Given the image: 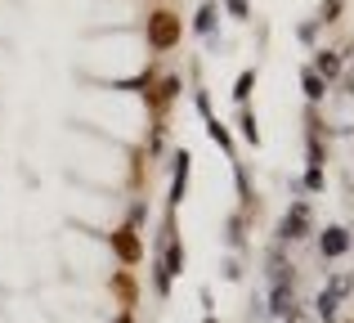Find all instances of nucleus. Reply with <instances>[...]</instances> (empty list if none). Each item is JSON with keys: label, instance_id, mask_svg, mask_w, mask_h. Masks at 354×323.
<instances>
[{"label": "nucleus", "instance_id": "obj_21", "mask_svg": "<svg viewBox=\"0 0 354 323\" xmlns=\"http://www.w3.org/2000/svg\"><path fill=\"white\" fill-rule=\"evenodd\" d=\"M220 9H225L229 18H238V23H247V14H251V0H225Z\"/></svg>", "mask_w": 354, "mask_h": 323}, {"label": "nucleus", "instance_id": "obj_4", "mask_svg": "<svg viewBox=\"0 0 354 323\" xmlns=\"http://www.w3.org/2000/svg\"><path fill=\"white\" fill-rule=\"evenodd\" d=\"M350 288H354L350 274H332V279L319 288V297H314V315H319L323 323H332V319H337V310H341V301L350 297Z\"/></svg>", "mask_w": 354, "mask_h": 323}, {"label": "nucleus", "instance_id": "obj_27", "mask_svg": "<svg viewBox=\"0 0 354 323\" xmlns=\"http://www.w3.org/2000/svg\"><path fill=\"white\" fill-rule=\"evenodd\" d=\"M202 323H220V319H216V315H207V319H202Z\"/></svg>", "mask_w": 354, "mask_h": 323}, {"label": "nucleus", "instance_id": "obj_16", "mask_svg": "<svg viewBox=\"0 0 354 323\" xmlns=\"http://www.w3.org/2000/svg\"><path fill=\"white\" fill-rule=\"evenodd\" d=\"M234 184H238V202H242L238 211H251V198H256V193H251V180H247V166L242 162H234Z\"/></svg>", "mask_w": 354, "mask_h": 323}, {"label": "nucleus", "instance_id": "obj_5", "mask_svg": "<svg viewBox=\"0 0 354 323\" xmlns=\"http://www.w3.org/2000/svg\"><path fill=\"white\" fill-rule=\"evenodd\" d=\"M189 175H193V153L175 149L171 153V193H166V211H180L184 193H189Z\"/></svg>", "mask_w": 354, "mask_h": 323}, {"label": "nucleus", "instance_id": "obj_24", "mask_svg": "<svg viewBox=\"0 0 354 323\" xmlns=\"http://www.w3.org/2000/svg\"><path fill=\"white\" fill-rule=\"evenodd\" d=\"M225 279H229V283H234V279H242V265H238V256H229V261H225Z\"/></svg>", "mask_w": 354, "mask_h": 323}, {"label": "nucleus", "instance_id": "obj_17", "mask_svg": "<svg viewBox=\"0 0 354 323\" xmlns=\"http://www.w3.org/2000/svg\"><path fill=\"white\" fill-rule=\"evenodd\" d=\"M323 189H328V175H323V166H305L301 193H323Z\"/></svg>", "mask_w": 354, "mask_h": 323}, {"label": "nucleus", "instance_id": "obj_15", "mask_svg": "<svg viewBox=\"0 0 354 323\" xmlns=\"http://www.w3.org/2000/svg\"><path fill=\"white\" fill-rule=\"evenodd\" d=\"M251 90H256V68H242L238 81H234V104H238V108L251 104Z\"/></svg>", "mask_w": 354, "mask_h": 323}, {"label": "nucleus", "instance_id": "obj_14", "mask_svg": "<svg viewBox=\"0 0 354 323\" xmlns=\"http://www.w3.org/2000/svg\"><path fill=\"white\" fill-rule=\"evenodd\" d=\"M225 238H229V247H234V252L247 247V211H234V216L225 220Z\"/></svg>", "mask_w": 354, "mask_h": 323}, {"label": "nucleus", "instance_id": "obj_11", "mask_svg": "<svg viewBox=\"0 0 354 323\" xmlns=\"http://www.w3.org/2000/svg\"><path fill=\"white\" fill-rule=\"evenodd\" d=\"M301 95H305V104H310V108H319L323 99H328V81H323L319 72L310 68V63L301 68Z\"/></svg>", "mask_w": 354, "mask_h": 323}, {"label": "nucleus", "instance_id": "obj_12", "mask_svg": "<svg viewBox=\"0 0 354 323\" xmlns=\"http://www.w3.org/2000/svg\"><path fill=\"white\" fill-rule=\"evenodd\" d=\"M108 292H113V297L121 301V306H135V274H130V270H117L113 274V279H108Z\"/></svg>", "mask_w": 354, "mask_h": 323}, {"label": "nucleus", "instance_id": "obj_2", "mask_svg": "<svg viewBox=\"0 0 354 323\" xmlns=\"http://www.w3.org/2000/svg\"><path fill=\"white\" fill-rule=\"evenodd\" d=\"M314 234V207L305 198H292L283 211V220H278V243H305V238Z\"/></svg>", "mask_w": 354, "mask_h": 323}, {"label": "nucleus", "instance_id": "obj_25", "mask_svg": "<svg viewBox=\"0 0 354 323\" xmlns=\"http://www.w3.org/2000/svg\"><path fill=\"white\" fill-rule=\"evenodd\" d=\"M341 90H346V95L354 99V72H341Z\"/></svg>", "mask_w": 354, "mask_h": 323}, {"label": "nucleus", "instance_id": "obj_26", "mask_svg": "<svg viewBox=\"0 0 354 323\" xmlns=\"http://www.w3.org/2000/svg\"><path fill=\"white\" fill-rule=\"evenodd\" d=\"M113 323H135V319H130V315H117V319H113Z\"/></svg>", "mask_w": 354, "mask_h": 323}, {"label": "nucleus", "instance_id": "obj_9", "mask_svg": "<svg viewBox=\"0 0 354 323\" xmlns=\"http://www.w3.org/2000/svg\"><path fill=\"white\" fill-rule=\"evenodd\" d=\"M220 14H225V9H220V0H202L198 14H193V32L211 41V36H216V27H220Z\"/></svg>", "mask_w": 354, "mask_h": 323}, {"label": "nucleus", "instance_id": "obj_8", "mask_svg": "<svg viewBox=\"0 0 354 323\" xmlns=\"http://www.w3.org/2000/svg\"><path fill=\"white\" fill-rule=\"evenodd\" d=\"M310 68L319 72L323 81H341V72H346V59H341V50H314V59H310Z\"/></svg>", "mask_w": 354, "mask_h": 323}, {"label": "nucleus", "instance_id": "obj_10", "mask_svg": "<svg viewBox=\"0 0 354 323\" xmlns=\"http://www.w3.org/2000/svg\"><path fill=\"white\" fill-rule=\"evenodd\" d=\"M207 135H211V144H216V149H220V153H225V158H229V162H238V144H234V131H229V126H225V122H220V117H216V113H211V117H207Z\"/></svg>", "mask_w": 354, "mask_h": 323}, {"label": "nucleus", "instance_id": "obj_19", "mask_svg": "<svg viewBox=\"0 0 354 323\" xmlns=\"http://www.w3.org/2000/svg\"><path fill=\"white\" fill-rule=\"evenodd\" d=\"M296 41H301V45H314V41H319V18H305V23L296 27Z\"/></svg>", "mask_w": 354, "mask_h": 323}, {"label": "nucleus", "instance_id": "obj_20", "mask_svg": "<svg viewBox=\"0 0 354 323\" xmlns=\"http://www.w3.org/2000/svg\"><path fill=\"white\" fill-rule=\"evenodd\" d=\"M126 225H130V229H139V225H148V202H139V198H135V202H130V216H126Z\"/></svg>", "mask_w": 354, "mask_h": 323}, {"label": "nucleus", "instance_id": "obj_6", "mask_svg": "<svg viewBox=\"0 0 354 323\" xmlns=\"http://www.w3.org/2000/svg\"><path fill=\"white\" fill-rule=\"evenodd\" d=\"M108 247H113V256L126 265V270L144 261V238H139V229H130V225H117L113 234H108Z\"/></svg>", "mask_w": 354, "mask_h": 323}, {"label": "nucleus", "instance_id": "obj_22", "mask_svg": "<svg viewBox=\"0 0 354 323\" xmlns=\"http://www.w3.org/2000/svg\"><path fill=\"white\" fill-rule=\"evenodd\" d=\"M162 149H166V122H153V140H148V153L157 158Z\"/></svg>", "mask_w": 354, "mask_h": 323}, {"label": "nucleus", "instance_id": "obj_18", "mask_svg": "<svg viewBox=\"0 0 354 323\" xmlns=\"http://www.w3.org/2000/svg\"><path fill=\"white\" fill-rule=\"evenodd\" d=\"M341 14H346V0H323V5H319V27L341 23Z\"/></svg>", "mask_w": 354, "mask_h": 323}, {"label": "nucleus", "instance_id": "obj_7", "mask_svg": "<svg viewBox=\"0 0 354 323\" xmlns=\"http://www.w3.org/2000/svg\"><path fill=\"white\" fill-rule=\"evenodd\" d=\"M350 247H354V234H350L346 225H328L319 234V256H323V261H341Z\"/></svg>", "mask_w": 354, "mask_h": 323}, {"label": "nucleus", "instance_id": "obj_23", "mask_svg": "<svg viewBox=\"0 0 354 323\" xmlns=\"http://www.w3.org/2000/svg\"><path fill=\"white\" fill-rule=\"evenodd\" d=\"M193 108H198V113H202V122H207V117L216 113V108H211V95H207V90H202V86L193 90Z\"/></svg>", "mask_w": 354, "mask_h": 323}, {"label": "nucleus", "instance_id": "obj_3", "mask_svg": "<svg viewBox=\"0 0 354 323\" xmlns=\"http://www.w3.org/2000/svg\"><path fill=\"white\" fill-rule=\"evenodd\" d=\"M184 95V77L180 72H166V77H157L153 86L144 90V104L153 108V122H166V113H171V104Z\"/></svg>", "mask_w": 354, "mask_h": 323}, {"label": "nucleus", "instance_id": "obj_1", "mask_svg": "<svg viewBox=\"0 0 354 323\" xmlns=\"http://www.w3.org/2000/svg\"><path fill=\"white\" fill-rule=\"evenodd\" d=\"M180 41H184L180 14H175L171 5H157L153 14L144 18V45H148L153 54H171V50H180Z\"/></svg>", "mask_w": 354, "mask_h": 323}, {"label": "nucleus", "instance_id": "obj_13", "mask_svg": "<svg viewBox=\"0 0 354 323\" xmlns=\"http://www.w3.org/2000/svg\"><path fill=\"white\" fill-rule=\"evenodd\" d=\"M238 135L242 144H251V149H260V122H256V108H238Z\"/></svg>", "mask_w": 354, "mask_h": 323}]
</instances>
